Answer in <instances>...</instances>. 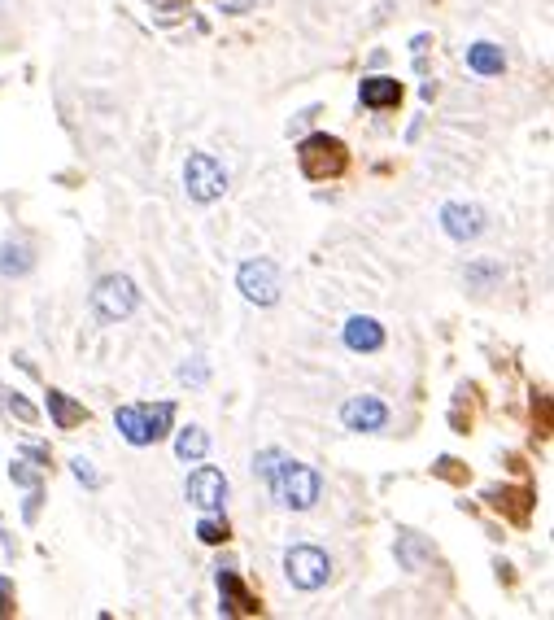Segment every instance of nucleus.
Listing matches in <instances>:
<instances>
[{"instance_id":"nucleus-13","label":"nucleus","mask_w":554,"mask_h":620,"mask_svg":"<svg viewBox=\"0 0 554 620\" xmlns=\"http://www.w3.org/2000/svg\"><path fill=\"white\" fill-rule=\"evenodd\" d=\"M467 70H476V75H502V70H507V53L493 40H476L472 49H467Z\"/></svg>"},{"instance_id":"nucleus-20","label":"nucleus","mask_w":554,"mask_h":620,"mask_svg":"<svg viewBox=\"0 0 554 620\" xmlns=\"http://www.w3.org/2000/svg\"><path fill=\"white\" fill-rule=\"evenodd\" d=\"M70 468H75V476H79L83 485H88V490H96V485H101V476L92 472V463H88V459H70Z\"/></svg>"},{"instance_id":"nucleus-25","label":"nucleus","mask_w":554,"mask_h":620,"mask_svg":"<svg viewBox=\"0 0 554 620\" xmlns=\"http://www.w3.org/2000/svg\"><path fill=\"white\" fill-rule=\"evenodd\" d=\"M0 616H9V577H0Z\"/></svg>"},{"instance_id":"nucleus-22","label":"nucleus","mask_w":554,"mask_h":620,"mask_svg":"<svg viewBox=\"0 0 554 620\" xmlns=\"http://www.w3.org/2000/svg\"><path fill=\"white\" fill-rule=\"evenodd\" d=\"M9 476H14L18 485H31V490H35V485H40V481H35V472L27 468V463H14V468H9Z\"/></svg>"},{"instance_id":"nucleus-5","label":"nucleus","mask_w":554,"mask_h":620,"mask_svg":"<svg viewBox=\"0 0 554 620\" xmlns=\"http://www.w3.org/2000/svg\"><path fill=\"white\" fill-rule=\"evenodd\" d=\"M136 306H140V293H136V284H131L127 276H105V280H96V289H92V310L105 319V324H118V319H127Z\"/></svg>"},{"instance_id":"nucleus-19","label":"nucleus","mask_w":554,"mask_h":620,"mask_svg":"<svg viewBox=\"0 0 554 620\" xmlns=\"http://www.w3.org/2000/svg\"><path fill=\"white\" fill-rule=\"evenodd\" d=\"M197 538L206 542V546H219V542H227V524H219V520H201V524H197Z\"/></svg>"},{"instance_id":"nucleus-16","label":"nucleus","mask_w":554,"mask_h":620,"mask_svg":"<svg viewBox=\"0 0 554 620\" xmlns=\"http://www.w3.org/2000/svg\"><path fill=\"white\" fill-rule=\"evenodd\" d=\"M397 559H402V568H406V572H415V568L428 559V546L419 542L415 533H402V538H397Z\"/></svg>"},{"instance_id":"nucleus-1","label":"nucleus","mask_w":554,"mask_h":620,"mask_svg":"<svg viewBox=\"0 0 554 620\" xmlns=\"http://www.w3.org/2000/svg\"><path fill=\"white\" fill-rule=\"evenodd\" d=\"M267 485H271L275 503L288 507V511H310L319 503V490H323L319 472L310 468V463H297V459H280V463H275V472L267 476Z\"/></svg>"},{"instance_id":"nucleus-23","label":"nucleus","mask_w":554,"mask_h":620,"mask_svg":"<svg viewBox=\"0 0 554 620\" xmlns=\"http://www.w3.org/2000/svg\"><path fill=\"white\" fill-rule=\"evenodd\" d=\"M249 5H254V0H219V9H223V14H245Z\"/></svg>"},{"instance_id":"nucleus-7","label":"nucleus","mask_w":554,"mask_h":620,"mask_svg":"<svg viewBox=\"0 0 554 620\" xmlns=\"http://www.w3.org/2000/svg\"><path fill=\"white\" fill-rule=\"evenodd\" d=\"M345 166V145L336 136H306L301 140V171L310 175V180H328Z\"/></svg>"},{"instance_id":"nucleus-4","label":"nucleus","mask_w":554,"mask_h":620,"mask_svg":"<svg viewBox=\"0 0 554 620\" xmlns=\"http://www.w3.org/2000/svg\"><path fill=\"white\" fill-rule=\"evenodd\" d=\"M284 572L297 590H323L332 577V559H328V551H319V546H288Z\"/></svg>"},{"instance_id":"nucleus-17","label":"nucleus","mask_w":554,"mask_h":620,"mask_svg":"<svg viewBox=\"0 0 554 620\" xmlns=\"http://www.w3.org/2000/svg\"><path fill=\"white\" fill-rule=\"evenodd\" d=\"M48 411H53V420L62 424V428H70V424H79V420H83V411L66 398V393H57V389L48 393Z\"/></svg>"},{"instance_id":"nucleus-11","label":"nucleus","mask_w":554,"mask_h":620,"mask_svg":"<svg viewBox=\"0 0 554 620\" xmlns=\"http://www.w3.org/2000/svg\"><path fill=\"white\" fill-rule=\"evenodd\" d=\"M345 345L354 354H376L380 345H384V328H380V319H371V315H354L345 324Z\"/></svg>"},{"instance_id":"nucleus-15","label":"nucleus","mask_w":554,"mask_h":620,"mask_svg":"<svg viewBox=\"0 0 554 620\" xmlns=\"http://www.w3.org/2000/svg\"><path fill=\"white\" fill-rule=\"evenodd\" d=\"M31 271V249L22 241H5L0 245V276H27Z\"/></svg>"},{"instance_id":"nucleus-9","label":"nucleus","mask_w":554,"mask_h":620,"mask_svg":"<svg viewBox=\"0 0 554 620\" xmlns=\"http://www.w3.org/2000/svg\"><path fill=\"white\" fill-rule=\"evenodd\" d=\"M441 228H445L450 241L467 245V241H476V236L489 228V219H485V210H480L476 201H450V206L441 210Z\"/></svg>"},{"instance_id":"nucleus-8","label":"nucleus","mask_w":554,"mask_h":620,"mask_svg":"<svg viewBox=\"0 0 554 620\" xmlns=\"http://www.w3.org/2000/svg\"><path fill=\"white\" fill-rule=\"evenodd\" d=\"M184 498L197 511H223V503H227V476L219 468H197L184 481Z\"/></svg>"},{"instance_id":"nucleus-14","label":"nucleus","mask_w":554,"mask_h":620,"mask_svg":"<svg viewBox=\"0 0 554 620\" xmlns=\"http://www.w3.org/2000/svg\"><path fill=\"white\" fill-rule=\"evenodd\" d=\"M210 455V433L206 428H197V424H188L184 433L175 437V459L179 463H201Z\"/></svg>"},{"instance_id":"nucleus-21","label":"nucleus","mask_w":554,"mask_h":620,"mask_svg":"<svg viewBox=\"0 0 554 620\" xmlns=\"http://www.w3.org/2000/svg\"><path fill=\"white\" fill-rule=\"evenodd\" d=\"M206 376H210V372H206V363H201V359H192V367H188V363L179 367V380H192V385H201Z\"/></svg>"},{"instance_id":"nucleus-18","label":"nucleus","mask_w":554,"mask_h":620,"mask_svg":"<svg viewBox=\"0 0 554 620\" xmlns=\"http://www.w3.org/2000/svg\"><path fill=\"white\" fill-rule=\"evenodd\" d=\"M493 280H502L498 262H476V267L467 271V284H476V289H485V284H493Z\"/></svg>"},{"instance_id":"nucleus-6","label":"nucleus","mask_w":554,"mask_h":620,"mask_svg":"<svg viewBox=\"0 0 554 620\" xmlns=\"http://www.w3.org/2000/svg\"><path fill=\"white\" fill-rule=\"evenodd\" d=\"M236 284L254 306H275L280 302V293H284L280 289V267H275L271 258H249L245 267L236 271Z\"/></svg>"},{"instance_id":"nucleus-26","label":"nucleus","mask_w":554,"mask_h":620,"mask_svg":"<svg viewBox=\"0 0 554 620\" xmlns=\"http://www.w3.org/2000/svg\"><path fill=\"white\" fill-rule=\"evenodd\" d=\"M35 511H40V494H31V498H27V520H35Z\"/></svg>"},{"instance_id":"nucleus-24","label":"nucleus","mask_w":554,"mask_h":620,"mask_svg":"<svg viewBox=\"0 0 554 620\" xmlns=\"http://www.w3.org/2000/svg\"><path fill=\"white\" fill-rule=\"evenodd\" d=\"M9 411H14V415H18V420H27V424L35 420V411L27 407V402H18V393H14V402H9Z\"/></svg>"},{"instance_id":"nucleus-12","label":"nucleus","mask_w":554,"mask_h":620,"mask_svg":"<svg viewBox=\"0 0 554 620\" xmlns=\"http://www.w3.org/2000/svg\"><path fill=\"white\" fill-rule=\"evenodd\" d=\"M358 101L367 105V110H389V105L402 101V83L389 79V75H371L358 83Z\"/></svg>"},{"instance_id":"nucleus-3","label":"nucleus","mask_w":554,"mask_h":620,"mask_svg":"<svg viewBox=\"0 0 554 620\" xmlns=\"http://www.w3.org/2000/svg\"><path fill=\"white\" fill-rule=\"evenodd\" d=\"M184 188H188L192 201L210 206V201H219L227 193V166L214 158V153H188V162H184Z\"/></svg>"},{"instance_id":"nucleus-10","label":"nucleus","mask_w":554,"mask_h":620,"mask_svg":"<svg viewBox=\"0 0 554 620\" xmlns=\"http://www.w3.org/2000/svg\"><path fill=\"white\" fill-rule=\"evenodd\" d=\"M341 420H345V428L349 433H376V428H384L389 424V407H384L380 398H349L345 407H341Z\"/></svg>"},{"instance_id":"nucleus-2","label":"nucleus","mask_w":554,"mask_h":620,"mask_svg":"<svg viewBox=\"0 0 554 620\" xmlns=\"http://www.w3.org/2000/svg\"><path fill=\"white\" fill-rule=\"evenodd\" d=\"M171 420H175L171 402H158V407H118L114 411L118 433H123L131 446H153V441H162Z\"/></svg>"}]
</instances>
